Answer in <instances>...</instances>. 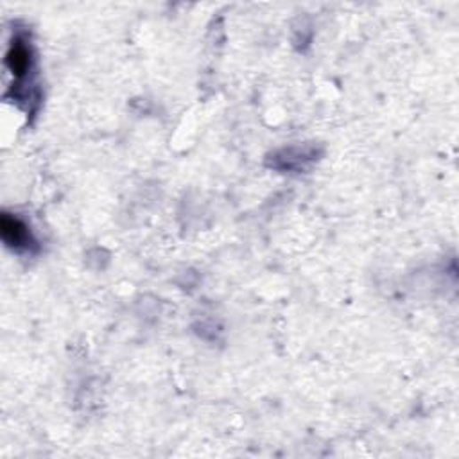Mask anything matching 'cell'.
<instances>
[{
	"label": "cell",
	"mask_w": 459,
	"mask_h": 459,
	"mask_svg": "<svg viewBox=\"0 0 459 459\" xmlns=\"http://www.w3.org/2000/svg\"><path fill=\"white\" fill-rule=\"evenodd\" d=\"M6 66L13 74L17 87L27 82L29 74L35 68V58H33V47L26 36H15V40L12 42L10 51L6 54Z\"/></svg>",
	"instance_id": "cell-1"
},
{
	"label": "cell",
	"mask_w": 459,
	"mask_h": 459,
	"mask_svg": "<svg viewBox=\"0 0 459 459\" xmlns=\"http://www.w3.org/2000/svg\"><path fill=\"white\" fill-rule=\"evenodd\" d=\"M0 234H3L6 246L15 252H31L36 246L29 226L17 215L3 214L0 217Z\"/></svg>",
	"instance_id": "cell-2"
}]
</instances>
